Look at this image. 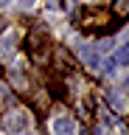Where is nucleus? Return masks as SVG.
<instances>
[{
	"mask_svg": "<svg viewBox=\"0 0 129 135\" xmlns=\"http://www.w3.org/2000/svg\"><path fill=\"white\" fill-rule=\"evenodd\" d=\"M3 124H6V129H9V132H20V129H25L28 115L23 113V110H11L9 115L3 118Z\"/></svg>",
	"mask_w": 129,
	"mask_h": 135,
	"instance_id": "f257e3e1",
	"label": "nucleus"
},
{
	"mask_svg": "<svg viewBox=\"0 0 129 135\" xmlns=\"http://www.w3.org/2000/svg\"><path fill=\"white\" fill-rule=\"evenodd\" d=\"M53 135H76V124L70 118H56L53 121Z\"/></svg>",
	"mask_w": 129,
	"mask_h": 135,
	"instance_id": "f03ea898",
	"label": "nucleus"
},
{
	"mask_svg": "<svg viewBox=\"0 0 129 135\" xmlns=\"http://www.w3.org/2000/svg\"><path fill=\"white\" fill-rule=\"evenodd\" d=\"M79 54H81V59L87 62V68H93V70H98V68H101V59H98V54H93L90 48H84V45H81V48H79Z\"/></svg>",
	"mask_w": 129,
	"mask_h": 135,
	"instance_id": "7ed1b4c3",
	"label": "nucleus"
},
{
	"mask_svg": "<svg viewBox=\"0 0 129 135\" xmlns=\"http://www.w3.org/2000/svg\"><path fill=\"white\" fill-rule=\"evenodd\" d=\"M112 65H129V51L121 48L118 54H115V59H112Z\"/></svg>",
	"mask_w": 129,
	"mask_h": 135,
	"instance_id": "20e7f679",
	"label": "nucleus"
},
{
	"mask_svg": "<svg viewBox=\"0 0 129 135\" xmlns=\"http://www.w3.org/2000/svg\"><path fill=\"white\" fill-rule=\"evenodd\" d=\"M14 42H17V37H6V42L0 45V54H11L14 51Z\"/></svg>",
	"mask_w": 129,
	"mask_h": 135,
	"instance_id": "39448f33",
	"label": "nucleus"
},
{
	"mask_svg": "<svg viewBox=\"0 0 129 135\" xmlns=\"http://www.w3.org/2000/svg\"><path fill=\"white\" fill-rule=\"evenodd\" d=\"M115 14H129V0H115Z\"/></svg>",
	"mask_w": 129,
	"mask_h": 135,
	"instance_id": "423d86ee",
	"label": "nucleus"
},
{
	"mask_svg": "<svg viewBox=\"0 0 129 135\" xmlns=\"http://www.w3.org/2000/svg\"><path fill=\"white\" fill-rule=\"evenodd\" d=\"M48 6H51V8H62L65 3H62V0H48Z\"/></svg>",
	"mask_w": 129,
	"mask_h": 135,
	"instance_id": "0eeeda50",
	"label": "nucleus"
},
{
	"mask_svg": "<svg viewBox=\"0 0 129 135\" xmlns=\"http://www.w3.org/2000/svg\"><path fill=\"white\" fill-rule=\"evenodd\" d=\"M0 99H9V87L6 84H0Z\"/></svg>",
	"mask_w": 129,
	"mask_h": 135,
	"instance_id": "6e6552de",
	"label": "nucleus"
},
{
	"mask_svg": "<svg viewBox=\"0 0 129 135\" xmlns=\"http://www.w3.org/2000/svg\"><path fill=\"white\" fill-rule=\"evenodd\" d=\"M20 3H23V6H34L37 0H20Z\"/></svg>",
	"mask_w": 129,
	"mask_h": 135,
	"instance_id": "1a4fd4ad",
	"label": "nucleus"
}]
</instances>
